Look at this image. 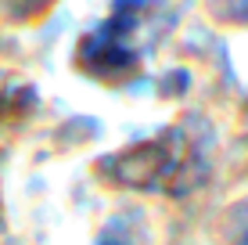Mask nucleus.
<instances>
[{"instance_id":"nucleus-1","label":"nucleus","mask_w":248,"mask_h":245,"mask_svg":"<svg viewBox=\"0 0 248 245\" xmlns=\"http://www.w3.org/2000/svg\"><path fill=\"white\" fill-rule=\"evenodd\" d=\"M115 177L126 184H140V188H166V180L176 173L180 155H173V141L158 137L151 145H140L126 155H119Z\"/></svg>"}]
</instances>
